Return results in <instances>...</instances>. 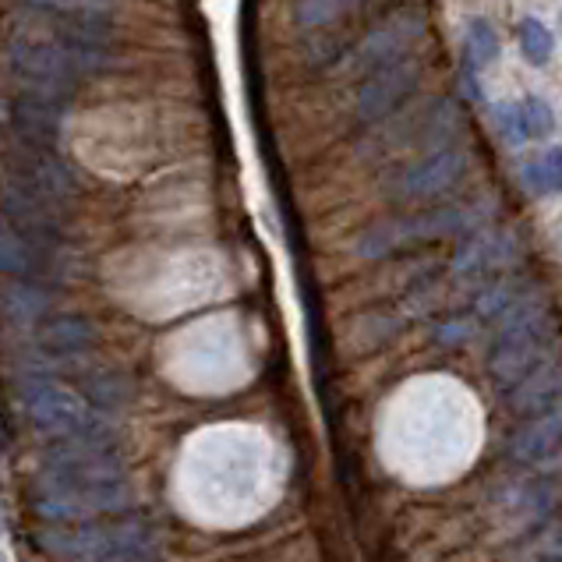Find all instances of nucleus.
<instances>
[{"mask_svg":"<svg viewBox=\"0 0 562 562\" xmlns=\"http://www.w3.org/2000/svg\"><path fill=\"white\" fill-rule=\"evenodd\" d=\"M4 531H8V527H4V513H0V538H4Z\"/></svg>","mask_w":562,"mask_h":562,"instance_id":"a878e982","label":"nucleus"},{"mask_svg":"<svg viewBox=\"0 0 562 562\" xmlns=\"http://www.w3.org/2000/svg\"><path fill=\"white\" fill-rule=\"evenodd\" d=\"M124 477V460L110 439H60L43 453V481L95 485Z\"/></svg>","mask_w":562,"mask_h":562,"instance_id":"6e6552de","label":"nucleus"},{"mask_svg":"<svg viewBox=\"0 0 562 562\" xmlns=\"http://www.w3.org/2000/svg\"><path fill=\"white\" fill-rule=\"evenodd\" d=\"M517 110H520V124H524L527 138H544V135L555 132V114L541 95H535V92L524 95V100L517 103Z\"/></svg>","mask_w":562,"mask_h":562,"instance_id":"4be33fe9","label":"nucleus"},{"mask_svg":"<svg viewBox=\"0 0 562 562\" xmlns=\"http://www.w3.org/2000/svg\"><path fill=\"white\" fill-rule=\"evenodd\" d=\"M135 503L132 488L117 481H95V485H60V481H40V492L32 506L43 520L54 524H82L100 520L106 513H121Z\"/></svg>","mask_w":562,"mask_h":562,"instance_id":"0eeeda50","label":"nucleus"},{"mask_svg":"<svg viewBox=\"0 0 562 562\" xmlns=\"http://www.w3.org/2000/svg\"><path fill=\"white\" fill-rule=\"evenodd\" d=\"M29 4L50 11H103L106 0H29Z\"/></svg>","mask_w":562,"mask_h":562,"instance_id":"b1692460","label":"nucleus"},{"mask_svg":"<svg viewBox=\"0 0 562 562\" xmlns=\"http://www.w3.org/2000/svg\"><path fill=\"white\" fill-rule=\"evenodd\" d=\"M509 259H513V240L509 234L499 231V234H481L468 240V245H460L453 269L460 277H485V272H492L495 266H506Z\"/></svg>","mask_w":562,"mask_h":562,"instance_id":"dca6fc26","label":"nucleus"},{"mask_svg":"<svg viewBox=\"0 0 562 562\" xmlns=\"http://www.w3.org/2000/svg\"><path fill=\"white\" fill-rule=\"evenodd\" d=\"M499 57V32L492 29V22L474 19L463 32V60H468V71H481Z\"/></svg>","mask_w":562,"mask_h":562,"instance_id":"a211bd4d","label":"nucleus"},{"mask_svg":"<svg viewBox=\"0 0 562 562\" xmlns=\"http://www.w3.org/2000/svg\"><path fill=\"white\" fill-rule=\"evenodd\" d=\"M78 562H149L146 555H110V559H78Z\"/></svg>","mask_w":562,"mask_h":562,"instance_id":"393cba45","label":"nucleus"},{"mask_svg":"<svg viewBox=\"0 0 562 562\" xmlns=\"http://www.w3.org/2000/svg\"><path fill=\"white\" fill-rule=\"evenodd\" d=\"M524 184L531 188L535 195H562V146L531 159V164L524 167Z\"/></svg>","mask_w":562,"mask_h":562,"instance_id":"6ab92c4d","label":"nucleus"},{"mask_svg":"<svg viewBox=\"0 0 562 562\" xmlns=\"http://www.w3.org/2000/svg\"><path fill=\"white\" fill-rule=\"evenodd\" d=\"M8 57H11V68L19 71V78L32 82V92L54 95V100H60V92L68 86L82 82V78H92L95 71H103L110 64L106 50H86V46L64 40L54 25H50V36L46 40L43 36H14L8 43Z\"/></svg>","mask_w":562,"mask_h":562,"instance_id":"f257e3e1","label":"nucleus"},{"mask_svg":"<svg viewBox=\"0 0 562 562\" xmlns=\"http://www.w3.org/2000/svg\"><path fill=\"white\" fill-rule=\"evenodd\" d=\"M541 562H562V559H559V555H544Z\"/></svg>","mask_w":562,"mask_h":562,"instance_id":"bb28decb","label":"nucleus"},{"mask_svg":"<svg viewBox=\"0 0 562 562\" xmlns=\"http://www.w3.org/2000/svg\"><path fill=\"white\" fill-rule=\"evenodd\" d=\"M520 50L524 57L531 60V64H549L552 50H555V36H552V29L538 22V19H524L520 22Z\"/></svg>","mask_w":562,"mask_h":562,"instance_id":"aec40b11","label":"nucleus"},{"mask_svg":"<svg viewBox=\"0 0 562 562\" xmlns=\"http://www.w3.org/2000/svg\"><path fill=\"white\" fill-rule=\"evenodd\" d=\"M559 396H562V364L549 358L544 364H538L531 375L513 385L509 407L517 414H538V411H549Z\"/></svg>","mask_w":562,"mask_h":562,"instance_id":"4468645a","label":"nucleus"},{"mask_svg":"<svg viewBox=\"0 0 562 562\" xmlns=\"http://www.w3.org/2000/svg\"><path fill=\"white\" fill-rule=\"evenodd\" d=\"M562 449V404H552L544 414H538L531 425L517 431L509 453L524 463H541L555 457Z\"/></svg>","mask_w":562,"mask_h":562,"instance_id":"ddd939ff","label":"nucleus"},{"mask_svg":"<svg viewBox=\"0 0 562 562\" xmlns=\"http://www.w3.org/2000/svg\"><path fill=\"white\" fill-rule=\"evenodd\" d=\"M559 544H562V538H559Z\"/></svg>","mask_w":562,"mask_h":562,"instance_id":"cd10ccee","label":"nucleus"},{"mask_svg":"<svg viewBox=\"0 0 562 562\" xmlns=\"http://www.w3.org/2000/svg\"><path fill=\"white\" fill-rule=\"evenodd\" d=\"M46 315V294L25 280L0 286V318L8 326H32Z\"/></svg>","mask_w":562,"mask_h":562,"instance_id":"f3484780","label":"nucleus"},{"mask_svg":"<svg viewBox=\"0 0 562 562\" xmlns=\"http://www.w3.org/2000/svg\"><path fill=\"white\" fill-rule=\"evenodd\" d=\"M495 124H499V135L509 142V146H520V142H527L517 103H503L499 110H495Z\"/></svg>","mask_w":562,"mask_h":562,"instance_id":"5701e85b","label":"nucleus"},{"mask_svg":"<svg viewBox=\"0 0 562 562\" xmlns=\"http://www.w3.org/2000/svg\"><path fill=\"white\" fill-rule=\"evenodd\" d=\"M477 223H481V205H442V209H428V213H417V216L385 220L358 237V255H364V259H382V255L411 248V245L463 237L468 231H474Z\"/></svg>","mask_w":562,"mask_h":562,"instance_id":"20e7f679","label":"nucleus"},{"mask_svg":"<svg viewBox=\"0 0 562 562\" xmlns=\"http://www.w3.org/2000/svg\"><path fill=\"white\" fill-rule=\"evenodd\" d=\"M0 272L11 280H60L64 248L43 245L0 220Z\"/></svg>","mask_w":562,"mask_h":562,"instance_id":"f8f14e48","label":"nucleus"},{"mask_svg":"<svg viewBox=\"0 0 562 562\" xmlns=\"http://www.w3.org/2000/svg\"><path fill=\"white\" fill-rule=\"evenodd\" d=\"M40 544L64 559H110V555H146L153 549V531L142 520H82L68 531H43Z\"/></svg>","mask_w":562,"mask_h":562,"instance_id":"423d86ee","label":"nucleus"},{"mask_svg":"<svg viewBox=\"0 0 562 562\" xmlns=\"http://www.w3.org/2000/svg\"><path fill=\"white\" fill-rule=\"evenodd\" d=\"M552 355H555V323L549 308L538 301H517L488 355V372L499 382V390L509 393L513 385L531 375Z\"/></svg>","mask_w":562,"mask_h":562,"instance_id":"f03ea898","label":"nucleus"},{"mask_svg":"<svg viewBox=\"0 0 562 562\" xmlns=\"http://www.w3.org/2000/svg\"><path fill=\"white\" fill-rule=\"evenodd\" d=\"M0 188L22 191L29 199L50 202V205H68L78 191V181L71 170L54 156V149L32 146V142H8L0 149Z\"/></svg>","mask_w":562,"mask_h":562,"instance_id":"39448f33","label":"nucleus"},{"mask_svg":"<svg viewBox=\"0 0 562 562\" xmlns=\"http://www.w3.org/2000/svg\"><path fill=\"white\" fill-rule=\"evenodd\" d=\"M468 173V153L463 149H431L425 159H417L414 167H407L400 173L396 191L393 195L400 202H428V199H439L442 191H449L453 184L463 181Z\"/></svg>","mask_w":562,"mask_h":562,"instance_id":"9b49d317","label":"nucleus"},{"mask_svg":"<svg viewBox=\"0 0 562 562\" xmlns=\"http://www.w3.org/2000/svg\"><path fill=\"white\" fill-rule=\"evenodd\" d=\"M95 333L82 315H57L40 326L36 347L50 358H78L92 347Z\"/></svg>","mask_w":562,"mask_h":562,"instance_id":"2eb2a0df","label":"nucleus"},{"mask_svg":"<svg viewBox=\"0 0 562 562\" xmlns=\"http://www.w3.org/2000/svg\"><path fill=\"white\" fill-rule=\"evenodd\" d=\"M22 407L29 422L54 439H110L114 442L110 417L100 407H92L86 396H78L75 390H68V385H60L54 379H25Z\"/></svg>","mask_w":562,"mask_h":562,"instance_id":"7ed1b4c3","label":"nucleus"},{"mask_svg":"<svg viewBox=\"0 0 562 562\" xmlns=\"http://www.w3.org/2000/svg\"><path fill=\"white\" fill-rule=\"evenodd\" d=\"M428 29V19L422 11H400L393 14L390 22L379 25L375 32H368V36L350 50L347 57V71L350 75H372L379 68H385V64H393L404 57L411 46L425 36Z\"/></svg>","mask_w":562,"mask_h":562,"instance_id":"1a4fd4ad","label":"nucleus"},{"mask_svg":"<svg viewBox=\"0 0 562 562\" xmlns=\"http://www.w3.org/2000/svg\"><path fill=\"white\" fill-rule=\"evenodd\" d=\"M417 82H422V64L411 57H400L393 64H385V68L372 71L358 92V121L375 124L382 117H390L417 89Z\"/></svg>","mask_w":562,"mask_h":562,"instance_id":"9d476101","label":"nucleus"},{"mask_svg":"<svg viewBox=\"0 0 562 562\" xmlns=\"http://www.w3.org/2000/svg\"><path fill=\"white\" fill-rule=\"evenodd\" d=\"M361 0H301L297 4V22L301 25H329L350 14Z\"/></svg>","mask_w":562,"mask_h":562,"instance_id":"412c9836","label":"nucleus"}]
</instances>
